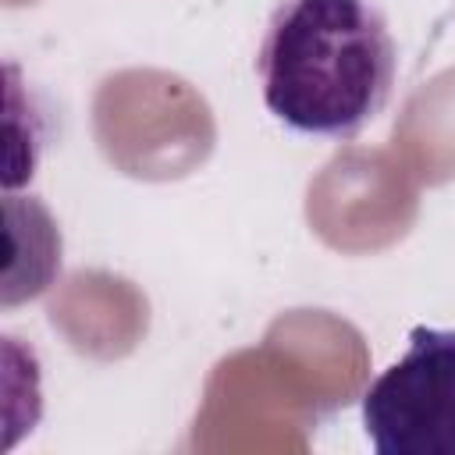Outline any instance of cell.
Instances as JSON below:
<instances>
[{
    "mask_svg": "<svg viewBox=\"0 0 455 455\" xmlns=\"http://www.w3.org/2000/svg\"><path fill=\"white\" fill-rule=\"evenodd\" d=\"M395 64L391 28L370 0H284L256 50L267 110L320 139L359 135L387 107Z\"/></svg>",
    "mask_w": 455,
    "mask_h": 455,
    "instance_id": "6da1fadb",
    "label": "cell"
},
{
    "mask_svg": "<svg viewBox=\"0 0 455 455\" xmlns=\"http://www.w3.org/2000/svg\"><path fill=\"white\" fill-rule=\"evenodd\" d=\"M377 455H455V331L416 323L398 363L363 391Z\"/></svg>",
    "mask_w": 455,
    "mask_h": 455,
    "instance_id": "7a4b0ae2",
    "label": "cell"
}]
</instances>
